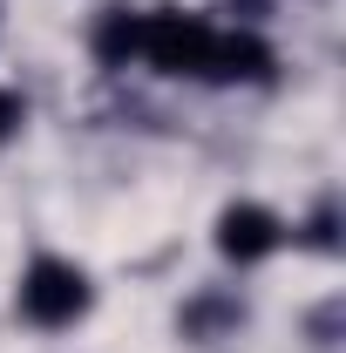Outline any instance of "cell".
<instances>
[{"mask_svg": "<svg viewBox=\"0 0 346 353\" xmlns=\"http://www.w3.org/2000/svg\"><path fill=\"white\" fill-rule=\"evenodd\" d=\"M14 306L28 326H41V333H61V326H75L88 306H95V285H88V272L75 259H61V252H41V259H28L21 272V285H14Z\"/></svg>", "mask_w": 346, "mask_h": 353, "instance_id": "6da1fadb", "label": "cell"}, {"mask_svg": "<svg viewBox=\"0 0 346 353\" xmlns=\"http://www.w3.org/2000/svg\"><path fill=\"white\" fill-rule=\"evenodd\" d=\"M217 21L204 14H190V7H156V14H143V54L136 61H150L156 75H170V82H197V75H211V54H217Z\"/></svg>", "mask_w": 346, "mask_h": 353, "instance_id": "7a4b0ae2", "label": "cell"}, {"mask_svg": "<svg viewBox=\"0 0 346 353\" xmlns=\"http://www.w3.org/2000/svg\"><path fill=\"white\" fill-rule=\"evenodd\" d=\"M278 245H285V218L258 204V197H238V204H224L217 211V259L238 265V272H252V265L278 259Z\"/></svg>", "mask_w": 346, "mask_h": 353, "instance_id": "3957f363", "label": "cell"}, {"mask_svg": "<svg viewBox=\"0 0 346 353\" xmlns=\"http://www.w3.org/2000/svg\"><path fill=\"white\" fill-rule=\"evenodd\" d=\"M278 54L258 28H238V34H217V54H211V82H272Z\"/></svg>", "mask_w": 346, "mask_h": 353, "instance_id": "277c9868", "label": "cell"}, {"mask_svg": "<svg viewBox=\"0 0 346 353\" xmlns=\"http://www.w3.org/2000/svg\"><path fill=\"white\" fill-rule=\"evenodd\" d=\"M88 48H95L102 68H130L136 54H143V7H130V0L102 7L95 28H88Z\"/></svg>", "mask_w": 346, "mask_h": 353, "instance_id": "5b68a950", "label": "cell"}, {"mask_svg": "<svg viewBox=\"0 0 346 353\" xmlns=\"http://www.w3.org/2000/svg\"><path fill=\"white\" fill-rule=\"evenodd\" d=\"M21 123H28V102H21L14 88H0V143H7V136H21Z\"/></svg>", "mask_w": 346, "mask_h": 353, "instance_id": "8992f818", "label": "cell"}, {"mask_svg": "<svg viewBox=\"0 0 346 353\" xmlns=\"http://www.w3.org/2000/svg\"><path fill=\"white\" fill-rule=\"evenodd\" d=\"M312 245H319V252H333V245H340V238H333V204L312 218Z\"/></svg>", "mask_w": 346, "mask_h": 353, "instance_id": "52a82bcc", "label": "cell"}, {"mask_svg": "<svg viewBox=\"0 0 346 353\" xmlns=\"http://www.w3.org/2000/svg\"><path fill=\"white\" fill-rule=\"evenodd\" d=\"M238 7H245V14H265V0H238Z\"/></svg>", "mask_w": 346, "mask_h": 353, "instance_id": "ba28073f", "label": "cell"}]
</instances>
